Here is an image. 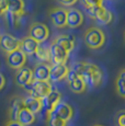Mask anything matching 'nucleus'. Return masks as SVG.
<instances>
[{"label":"nucleus","instance_id":"f8f14e48","mask_svg":"<svg viewBox=\"0 0 125 126\" xmlns=\"http://www.w3.org/2000/svg\"><path fill=\"white\" fill-rule=\"evenodd\" d=\"M7 63L11 68L18 70L24 67L26 63V55L21 49H18L10 54H7Z\"/></svg>","mask_w":125,"mask_h":126},{"label":"nucleus","instance_id":"ddd939ff","mask_svg":"<svg viewBox=\"0 0 125 126\" xmlns=\"http://www.w3.org/2000/svg\"><path fill=\"white\" fill-rule=\"evenodd\" d=\"M69 68L66 64H53L49 68V80L53 82H58L65 79L68 75Z\"/></svg>","mask_w":125,"mask_h":126},{"label":"nucleus","instance_id":"c85d7f7f","mask_svg":"<svg viewBox=\"0 0 125 126\" xmlns=\"http://www.w3.org/2000/svg\"><path fill=\"white\" fill-rule=\"evenodd\" d=\"M8 11V0H0V16L6 14Z\"/></svg>","mask_w":125,"mask_h":126},{"label":"nucleus","instance_id":"1a4fd4ad","mask_svg":"<svg viewBox=\"0 0 125 126\" xmlns=\"http://www.w3.org/2000/svg\"><path fill=\"white\" fill-rule=\"evenodd\" d=\"M48 16L53 24L56 28H65L67 26V10L61 7H53L48 10Z\"/></svg>","mask_w":125,"mask_h":126},{"label":"nucleus","instance_id":"a878e982","mask_svg":"<svg viewBox=\"0 0 125 126\" xmlns=\"http://www.w3.org/2000/svg\"><path fill=\"white\" fill-rule=\"evenodd\" d=\"M115 90L121 98H125V79L122 77H117L115 80Z\"/></svg>","mask_w":125,"mask_h":126},{"label":"nucleus","instance_id":"7ed1b4c3","mask_svg":"<svg viewBox=\"0 0 125 126\" xmlns=\"http://www.w3.org/2000/svg\"><path fill=\"white\" fill-rule=\"evenodd\" d=\"M87 12H88L89 16H90V18L94 19V20L97 21L99 24H101V25L110 24L113 20L112 12L103 6H99V7L91 8V9H87Z\"/></svg>","mask_w":125,"mask_h":126},{"label":"nucleus","instance_id":"f704fd0d","mask_svg":"<svg viewBox=\"0 0 125 126\" xmlns=\"http://www.w3.org/2000/svg\"><path fill=\"white\" fill-rule=\"evenodd\" d=\"M124 40H125V33H124Z\"/></svg>","mask_w":125,"mask_h":126},{"label":"nucleus","instance_id":"bb28decb","mask_svg":"<svg viewBox=\"0 0 125 126\" xmlns=\"http://www.w3.org/2000/svg\"><path fill=\"white\" fill-rule=\"evenodd\" d=\"M82 6L87 9H91V8H94V7H99L102 6V1L103 0H80Z\"/></svg>","mask_w":125,"mask_h":126},{"label":"nucleus","instance_id":"9b49d317","mask_svg":"<svg viewBox=\"0 0 125 126\" xmlns=\"http://www.w3.org/2000/svg\"><path fill=\"white\" fill-rule=\"evenodd\" d=\"M49 55L50 62L53 64H66L69 56L68 53L62 49L61 46H58L55 42H53L49 45Z\"/></svg>","mask_w":125,"mask_h":126},{"label":"nucleus","instance_id":"c756f323","mask_svg":"<svg viewBox=\"0 0 125 126\" xmlns=\"http://www.w3.org/2000/svg\"><path fill=\"white\" fill-rule=\"evenodd\" d=\"M77 1L78 0H57V2H59L64 7H73Z\"/></svg>","mask_w":125,"mask_h":126},{"label":"nucleus","instance_id":"f03ea898","mask_svg":"<svg viewBox=\"0 0 125 126\" xmlns=\"http://www.w3.org/2000/svg\"><path fill=\"white\" fill-rule=\"evenodd\" d=\"M83 41L89 48L98 49L104 45L105 34L101 29L97 28V26H91L86 30L85 35H83Z\"/></svg>","mask_w":125,"mask_h":126},{"label":"nucleus","instance_id":"423d86ee","mask_svg":"<svg viewBox=\"0 0 125 126\" xmlns=\"http://www.w3.org/2000/svg\"><path fill=\"white\" fill-rule=\"evenodd\" d=\"M67 83H68V87L73 92L75 93H83L87 89V86H86L85 81L78 76V74L75 71L74 69H69L68 75L66 77Z\"/></svg>","mask_w":125,"mask_h":126},{"label":"nucleus","instance_id":"f257e3e1","mask_svg":"<svg viewBox=\"0 0 125 126\" xmlns=\"http://www.w3.org/2000/svg\"><path fill=\"white\" fill-rule=\"evenodd\" d=\"M73 69L85 81L87 87L97 88L102 83V78H103L102 70L95 64L88 62H79L74 65Z\"/></svg>","mask_w":125,"mask_h":126},{"label":"nucleus","instance_id":"473e14b6","mask_svg":"<svg viewBox=\"0 0 125 126\" xmlns=\"http://www.w3.org/2000/svg\"><path fill=\"white\" fill-rule=\"evenodd\" d=\"M119 76H120V77H122V78H124V79H125V69H123V70H122L121 72H120V75H119Z\"/></svg>","mask_w":125,"mask_h":126},{"label":"nucleus","instance_id":"a211bd4d","mask_svg":"<svg viewBox=\"0 0 125 126\" xmlns=\"http://www.w3.org/2000/svg\"><path fill=\"white\" fill-rule=\"evenodd\" d=\"M24 108V103H23V98L20 96H14L11 99L10 106H9V121H16L18 115L20 111Z\"/></svg>","mask_w":125,"mask_h":126},{"label":"nucleus","instance_id":"39448f33","mask_svg":"<svg viewBox=\"0 0 125 126\" xmlns=\"http://www.w3.org/2000/svg\"><path fill=\"white\" fill-rule=\"evenodd\" d=\"M29 36L35 40L38 44L46 42L49 36V30L45 24L41 22H34L29 29Z\"/></svg>","mask_w":125,"mask_h":126},{"label":"nucleus","instance_id":"4be33fe9","mask_svg":"<svg viewBox=\"0 0 125 126\" xmlns=\"http://www.w3.org/2000/svg\"><path fill=\"white\" fill-rule=\"evenodd\" d=\"M25 9V3L23 0H8V11L14 14L23 16Z\"/></svg>","mask_w":125,"mask_h":126},{"label":"nucleus","instance_id":"2eb2a0df","mask_svg":"<svg viewBox=\"0 0 125 126\" xmlns=\"http://www.w3.org/2000/svg\"><path fill=\"white\" fill-rule=\"evenodd\" d=\"M53 113L68 123V121H70L74 116V109L71 108V105H69L68 103L62 102L61 101V102L57 104V106L55 108Z\"/></svg>","mask_w":125,"mask_h":126},{"label":"nucleus","instance_id":"5701e85b","mask_svg":"<svg viewBox=\"0 0 125 126\" xmlns=\"http://www.w3.org/2000/svg\"><path fill=\"white\" fill-rule=\"evenodd\" d=\"M35 56L38 60L43 63H50V55H49V46H44V45H41L38 46L36 53H35Z\"/></svg>","mask_w":125,"mask_h":126},{"label":"nucleus","instance_id":"cd10ccee","mask_svg":"<svg viewBox=\"0 0 125 126\" xmlns=\"http://www.w3.org/2000/svg\"><path fill=\"white\" fill-rule=\"evenodd\" d=\"M115 125L125 126V110L119 111L115 115Z\"/></svg>","mask_w":125,"mask_h":126},{"label":"nucleus","instance_id":"aec40b11","mask_svg":"<svg viewBox=\"0 0 125 126\" xmlns=\"http://www.w3.org/2000/svg\"><path fill=\"white\" fill-rule=\"evenodd\" d=\"M40 44L30 36H26L21 41V50L25 55H35Z\"/></svg>","mask_w":125,"mask_h":126},{"label":"nucleus","instance_id":"b1692460","mask_svg":"<svg viewBox=\"0 0 125 126\" xmlns=\"http://www.w3.org/2000/svg\"><path fill=\"white\" fill-rule=\"evenodd\" d=\"M6 20L8 24L11 26V28H18L19 24H20V19L22 16H19V14H14V13H11V12H7L6 14Z\"/></svg>","mask_w":125,"mask_h":126},{"label":"nucleus","instance_id":"6ab92c4d","mask_svg":"<svg viewBox=\"0 0 125 126\" xmlns=\"http://www.w3.org/2000/svg\"><path fill=\"white\" fill-rule=\"evenodd\" d=\"M23 103H24V108L32 112L33 114H37L43 110V102L41 99L34 98L32 95H29L26 98H23Z\"/></svg>","mask_w":125,"mask_h":126},{"label":"nucleus","instance_id":"393cba45","mask_svg":"<svg viewBox=\"0 0 125 126\" xmlns=\"http://www.w3.org/2000/svg\"><path fill=\"white\" fill-rule=\"evenodd\" d=\"M47 126H67V122L52 113L47 116Z\"/></svg>","mask_w":125,"mask_h":126},{"label":"nucleus","instance_id":"0eeeda50","mask_svg":"<svg viewBox=\"0 0 125 126\" xmlns=\"http://www.w3.org/2000/svg\"><path fill=\"white\" fill-rule=\"evenodd\" d=\"M0 48L7 54L21 49V40L10 34H2L0 35Z\"/></svg>","mask_w":125,"mask_h":126},{"label":"nucleus","instance_id":"72a5a7b5","mask_svg":"<svg viewBox=\"0 0 125 126\" xmlns=\"http://www.w3.org/2000/svg\"><path fill=\"white\" fill-rule=\"evenodd\" d=\"M93 126H104V125H101V124H94Z\"/></svg>","mask_w":125,"mask_h":126},{"label":"nucleus","instance_id":"412c9836","mask_svg":"<svg viewBox=\"0 0 125 126\" xmlns=\"http://www.w3.org/2000/svg\"><path fill=\"white\" fill-rule=\"evenodd\" d=\"M16 121L24 126H30L35 122V114H33L32 112H30L25 108H23L19 113Z\"/></svg>","mask_w":125,"mask_h":126},{"label":"nucleus","instance_id":"dca6fc26","mask_svg":"<svg viewBox=\"0 0 125 126\" xmlns=\"http://www.w3.org/2000/svg\"><path fill=\"white\" fill-rule=\"evenodd\" d=\"M49 68L50 66L45 63H40L34 67L33 71V78L38 81H49Z\"/></svg>","mask_w":125,"mask_h":126},{"label":"nucleus","instance_id":"9d476101","mask_svg":"<svg viewBox=\"0 0 125 126\" xmlns=\"http://www.w3.org/2000/svg\"><path fill=\"white\" fill-rule=\"evenodd\" d=\"M62 100V94L59 91L57 90H52L48 95H46L44 99L42 100L43 102V109L45 110V114L46 117L49 116L54 112L55 108L57 106V104L61 102Z\"/></svg>","mask_w":125,"mask_h":126},{"label":"nucleus","instance_id":"6e6552de","mask_svg":"<svg viewBox=\"0 0 125 126\" xmlns=\"http://www.w3.org/2000/svg\"><path fill=\"white\" fill-rule=\"evenodd\" d=\"M33 80V71L31 68L28 67H22V68L18 69L16 72V77H14V81L21 88L28 89L29 87L32 84Z\"/></svg>","mask_w":125,"mask_h":126},{"label":"nucleus","instance_id":"20e7f679","mask_svg":"<svg viewBox=\"0 0 125 126\" xmlns=\"http://www.w3.org/2000/svg\"><path fill=\"white\" fill-rule=\"evenodd\" d=\"M29 92H30V95L34 96L37 99H43L46 95H48L50 93L52 89V84L49 81H38V80H33L32 84L29 87Z\"/></svg>","mask_w":125,"mask_h":126},{"label":"nucleus","instance_id":"f3484780","mask_svg":"<svg viewBox=\"0 0 125 126\" xmlns=\"http://www.w3.org/2000/svg\"><path fill=\"white\" fill-rule=\"evenodd\" d=\"M58 46H61L64 50H66L67 53H70L71 50L75 47V43H76V38L75 36L69 35V34H62L56 37V40L54 41Z\"/></svg>","mask_w":125,"mask_h":126},{"label":"nucleus","instance_id":"2f4dec72","mask_svg":"<svg viewBox=\"0 0 125 126\" xmlns=\"http://www.w3.org/2000/svg\"><path fill=\"white\" fill-rule=\"evenodd\" d=\"M4 86H6V78L3 77L2 74H0V90H2L4 88Z\"/></svg>","mask_w":125,"mask_h":126},{"label":"nucleus","instance_id":"4468645a","mask_svg":"<svg viewBox=\"0 0 125 126\" xmlns=\"http://www.w3.org/2000/svg\"><path fill=\"white\" fill-rule=\"evenodd\" d=\"M83 23V14L79 9L70 8L67 10V26L77 29Z\"/></svg>","mask_w":125,"mask_h":126},{"label":"nucleus","instance_id":"7c9ffc66","mask_svg":"<svg viewBox=\"0 0 125 126\" xmlns=\"http://www.w3.org/2000/svg\"><path fill=\"white\" fill-rule=\"evenodd\" d=\"M6 126H24V125H22L21 123H19L18 121H8Z\"/></svg>","mask_w":125,"mask_h":126}]
</instances>
